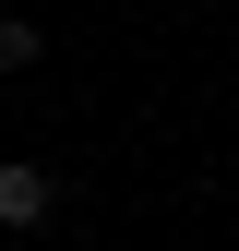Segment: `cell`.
<instances>
[{"label": "cell", "mask_w": 239, "mask_h": 251, "mask_svg": "<svg viewBox=\"0 0 239 251\" xmlns=\"http://www.w3.org/2000/svg\"><path fill=\"white\" fill-rule=\"evenodd\" d=\"M48 215H60V179L36 155H12V168H0V227H48Z\"/></svg>", "instance_id": "1"}, {"label": "cell", "mask_w": 239, "mask_h": 251, "mask_svg": "<svg viewBox=\"0 0 239 251\" xmlns=\"http://www.w3.org/2000/svg\"><path fill=\"white\" fill-rule=\"evenodd\" d=\"M36 60H48V36H36L24 12H0V72H36Z\"/></svg>", "instance_id": "2"}]
</instances>
